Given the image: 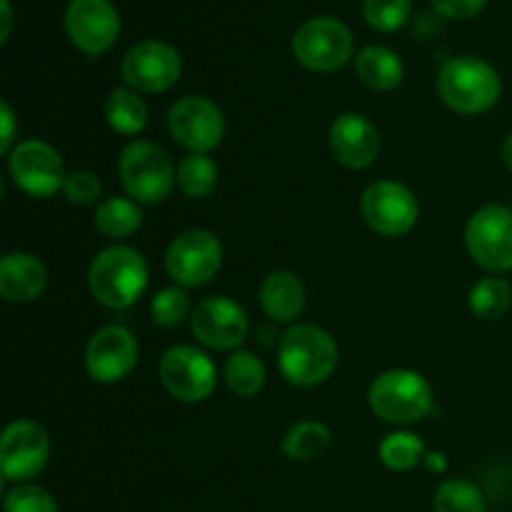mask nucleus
Listing matches in <instances>:
<instances>
[{"label":"nucleus","mask_w":512,"mask_h":512,"mask_svg":"<svg viewBox=\"0 0 512 512\" xmlns=\"http://www.w3.org/2000/svg\"><path fill=\"white\" fill-rule=\"evenodd\" d=\"M0 123H3V138H0V153H13V138H15V115L8 100L0 103Z\"/></svg>","instance_id":"obj_35"},{"label":"nucleus","mask_w":512,"mask_h":512,"mask_svg":"<svg viewBox=\"0 0 512 512\" xmlns=\"http://www.w3.org/2000/svg\"><path fill=\"white\" fill-rule=\"evenodd\" d=\"M380 133L360 113H343L330 128V150L340 165L350 170H365L380 155Z\"/></svg>","instance_id":"obj_18"},{"label":"nucleus","mask_w":512,"mask_h":512,"mask_svg":"<svg viewBox=\"0 0 512 512\" xmlns=\"http://www.w3.org/2000/svg\"><path fill=\"white\" fill-rule=\"evenodd\" d=\"M363 15L368 25L380 33L403 28L410 15V0H365Z\"/></svg>","instance_id":"obj_31"},{"label":"nucleus","mask_w":512,"mask_h":512,"mask_svg":"<svg viewBox=\"0 0 512 512\" xmlns=\"http://www.w3.org/2000/svg\"><path fill=\"white\" fill-rule=\"evenodd\" d=\"M50 458L48 433L33 420H15L0 438V473L8 483L23 485L45 470Z\"/></svg>","instance_id":"obj_13"},{"label":"nucleus","mask_w":512,"mask_h":512,"mask_svg":"<svg viewBox=\"0 0 512 512\" xmlns=\"http://www.w3.org/2000/svg\"><path fill=\"white\" fill-rule=\"evenodd\" d=\"M183 73V60L173 45L163 40H143L125 53L120 75L135 93H165Z\"/></svg>","instance_id":"obj_11"},{"label":"nucleus","mask_w":512,"mask_h":512,"mask_svg":"<svg viewBox=\"0 0 512 512\" xmlns=\"http://www.w3.org/2000/svg\"><path fill=\"white\" fill-rule=\"evenodd\" d=\"M13 183L33 198H50L65 185V168L53 145L43 140H23L8 158Z\"/></svg>","instance_id":"obj_14"},{"label":"nucleus","mask_w":512,"mask_h":512,"mask_svg":"<svg viewBox=\"0 0 512 512\" xmlns=\"http://www.w3.org/2000/svg\"><path fill=\"white\" fill-rule=\"evenodd\" d=\"M193 335L213 350H235L248 338V315L235 300L208 298L193 310Z\"/></svg>","instance_id":"obj_17"},{"label":"nucleus","mask_w":512,"mask_h":512,"mask_svg":"<svg viewBox=\"0 0 512 512\" xmlns=\"http://www.w3.org/2000/svg\"><path fill=\"white\" fill-rule=\"evenodd\" d=\"M435 512H488L483 490L470 480H445L433 498Z\"/></svg>","instance_id":"obj_29"},{"label":"nucleus","mask_w":512,"mask_h":512,"mask_svg":"<svg viewBox=\"0 0 512 512\" xmlns=\"http://www.w3.org/2000/svg\"><path fill=\"white\" fill-rule=\"evenodd\" d=\"M105 118L115 133L138 135L148 125V105L135 90L115 88L105 100Z\"/></svg>","instance_id":"obj_22"},{"label":"nucleus","mask_w":512,"mask_h":512,"mask_svg":"<svg viewBox=\"0 0 512 512\" xmlns=\"http://www.w3.org/2000/svg\"><path fill=\"white\" fill-rule=\"evenodd\" d=\"M0 13H3V30H0V43H8L10 30H13V8H10V0H0Z\"/></svg>","instance_id":"obj_36"},{"label":"nucleus","mask_w":512,"mask_h":512,"mask_svg":"<svg viewBox=\"0 0 512 512\" xmlns=\"http://www.w3.org/2000/svg\"><path fill=\"white\" fill-rule=\"evenodd\" d=\"M425 468H428L430 473H445V468H448V460H445V455H440V453H430V455H425Z\"/></svg>","instance_id":"obj_37"},{"label":"nucleus","mask_w":512,"mask_h":512,"mask_svg":"<svg viewBox=\"0 0 512 512\" xmlns=\"http://www.w3.org/2000/svg\"><path fill=\"white\" fill-rule=\"evenodd\" d=\"M170 135L190 153L208 155L223 143L225 115L218 105L203 95H185L168 113Z\"/></svg>","instance_id":"obj_12"},{"label":"nucleus","mask_w":512,"mask_h":512,"mask_svg":"<svg viewBox=\"0 0 512 512\" xmlns=\"http://www.w3.org/2000/svg\"><path fill=\"white\" fill-rule=\"evenodd\" d=\"M45 285H48V270L35 255L8 253L0 260V295L8 303H33L43 295Z\"/></svg>","instance_id":"obj_19"},{"label":"nucleus","mask_w":512,"mask_h":512,"mask_svg":"<svg viewBox=\"0 0 512 512\" xmlns=\"http://www.w3.org/2000/svg\"><path fill=\"white\" fill-rule=\"evenodd\" d=\"M90 293L110 310H125L138 303L148 288V263L143 253L128 245L100 250L88 270Z\"/></svg>","instance_id":"obj_1"},{"label":"nucleus","mask_w":512,"mask_h":512,"mask_svg":"<svg viewBox=\"0 0 512 512\" xmlns=\"http://www.w3.org/2000/svg\"><path fill=\"white\" fill-rule=\"evenodd\" d=\"M223 265V245L208 230H185L165 253V270L180 288H200L218 275Z\"/></svg>","instance_id":"obj_9"},{"label":"nucleus","mask_w":512,"mask_h":512,"mask_svg":"<svg viewBox=\"0 0 512 512\" xmlns=\"http://www.w3.org/2000/svg\"><path fill=\"white\" fill-rule=\"evenodd\" d=\"M330 430L323 423L305 420V423L293 425L283 438V453L290 460H315L328 450Z\"/></svg>","instance_id":"obj_26"},{"label":"nucleus","mask_w":512,"mask_h":512,"mask_svg":"<svg viewBox=\"0 0 512 512\" xmlns=\"http://www.w3.org/2000/svg\"><path fill=\"white\" fill-rule=\"evenodd\" d=\"M190 313V295L185 293L180 285L175 288H163L155 293L153 303H150V315L153 323L160 328H178Z\"/></svg>","instance_id":"obj_30"},{"label":"nucleus","mask_w":512,"mask_h":512,"mask_svg":"<svg viewBox=\"0 0 512 512\" xmlns=\"http://www.w3.org/2000/svg\"><path fill=\"white\" fill-rule=\"evenodd\" d=\"M503 163L508 165V170L512 173V133L505 138V143H503Z\"/></svg>","instance_id":"obj_38"},{"label":"nucleus","mask_w":512,"mask_h":512,"mask_svg":"<svg viewBox=\"0 0 512 512\" xmlns=\"http://www.w3.org/2000/svg\"><path fill=\"white\" fill-rule=\"evenodd\" d=\"M225 383L238 398H253L265 385V365L250 350H235L225 363Z\"/></svg>","instance_id":"obj_25"},{"label":"nucleus","mask_w":512,"mask_h":512,"mask_svg":"<svg viewBox=\"0 0 512 512\" xmlns=\"http://www.w3.org/2000/svg\"><path fill=\"white\" fill-rule=\"evenodd\" d=\"M260 305L275 323H293L305 310V285L290 270H275L260 285Z\"/></svg>","instance_id":"obj_20"},{"label":"nucleus","mask_w":512,"mask_h":512,"mask_svg":"<svg viewBox=\"0 0 512 512\" xmlns=\"http://www.w3.org/2000/svg\"><path fill=\"white\" fill-rule=\"evenodd\" d=\"M293 55L313 73H335L353 55V35L348 25L328 15L310 18L295 30Z\"/></svg>","instance_id":"obj_6"},{"label":"nucleus","mask_w":512,"mask_h":512,"mask_svg":"<svg viewBox=\"0 0 512 512\" xmlns=\"http://www.w3.org/2000/svg\"><path fill=\"white\" fill-rule=\"evenodd\" d=\"M160 383L180 403H203L218 385L215 365L193 345H175L160 358Z\"/></svg>","instance_id":"obj_10"},{"label":"nucleus","mask_w":512,"mask_h":512,"mask_svg":"<svg viewBox=\"0 0 512 512\" xmlns=\"http://www.w3.org/2000/svg\"><path fill=\"white\" fill-rule=\"evenodd\" d=\"M370 410L390 425H410L433 413V388L415 370H388L368 390Z\"/></svg>","instance_id":"obj_4"},{"label":"nucleus","mask_w":512,"mask_h":512,"mask_svg":"<svg viewBox=\"0 0 512 512\" xmlns=\"http://www.w3.org/2000/svg\"><path fill=\"white\" fill-rule=\"evenodd\" d=\"M512 290L503 278H483L470 290V310L480 320H500L510 310Z\"/></svg>","instance_id":"obj_27"},{"label":"nucleus","mask_w":512,"mask_h":512,"mask_svg":"<svg viewBox=\"0 0 512 512\" xmlns=\"http://www.w3.org/2000/svg\"><path fill=\"white\" fill-rule=\"evenodd\" d=\"M120 183L125 193L140 205H158L170 195L178 168L160 145L148 140H135L120 153Z\"/></svg>","instance_id":"obj_5"},{"label":"nucleus","mask_w":512,"mask_h":512,"mask_svg":"<svg viewBox=\"0 0 512 512\" xmlns=\"http://www.w3.org/2000/svg\"><path fill=\"white\" fill-rule=\"evenodd\" d=\"M503 93L498 70L483 58H450L438 73V95L448 108L463 115H480L493 108Z\"/></svg>","instance_id":"obj_3"},{"label":"nucleus","mask_w":512,"mask_h":512,"mask_svg":"<svg viewBox=\"0 0 512 512\" xmlns=\"http://www.w3.org/2000/svg\"><path fill=\"white\" fill-rule=\"evenodd\" d=\"M175 183L188 198H208L218 185V165L203 153L185 155L178 165V173H175Z\"/></svg>","instance_id":"obj_24"},{"label":"nucleus","mask_w":512,"mask_h":512,"mask_svg":"<svg viewBox=\"0 0 512 512\" xmlns=\"http://www.w3.org/2000/svg\"><path fill=\"white\" fill-rule=\"evenodd\" d=\"M355 73L370 90H393L403 83V60L385 45H365L355 58Z\"/></svg>","instance_id":"obj_21"},{"label":"nucleus","mask_w":512,"mask_h":512,"mask_svg":"<svg viewBox=\"0 0 512 512\" xmlns=\"http://www.w3.org/2000/svg\"><path fill=\"white\" fill-rule=\"evenodd\" d=\"M278 365L283 378L295 388H315L338 368V345L318 325H295L280 340Z\"/></svg>","instance_id":"obj_2"},{"label":"nucleus","mask_w":512,"mask_h":512,"mask_svg":"<svg viewBox=\"0 0 512 512\" xmlns=\"http://www.w3.org/2000/svg\"><path fill=\"white\" fill-rule=\"evenodd\" d=\"M138 363V340L123 325H105L85 348V368L95 383H120Z\"/></svg>","instance_id":"obj_16"},{"label":"nucleus","mask_w":512,"mask_h":512,"mask_svg":"<svg viewBox=\"0 0 512 512\" xmlns=\"http://www.w3.org/2000/svg\"><path fill=\"white\" fill-rule=\"evenodd\" d=\"M485 3L488 0H433L435 10L453 20L473 18V15H478L485 8Z\"/></svg>","instance_id":"obj_34"},{"label":"nucleus","mask_w":512,"mask_h":512,"mask_svg":"<svg viewBox=\"0 0 512 512\" xmlns=\"http://www.w3.org/2000/svg\"><path fill=\"white\" fill-rule=\"evenodd\" d=\"M380 460L385 468L395 470V473H408V470L418 468L425 463V443L413 433H393L380 443L378 448Z\"/></svg>","instance_id":"obj_28"},{"label":"nucleus","mask_w":512,"mask_h":512,"mask_svg":"<svg viewBox=\"0 0 512 512\" xmlns=\"http://www.w3.org/2000/svg\"><path fill=\"white\" fill-rule=\"evenodd\" d=\"M5 512H58L53 495L40 485H15L5 493Z\"/></svg>","instance_id":"obj_32"},{"label":"nucleus","mask_w":512,"mask_h":512,"mask_svg":"<svg viewBox=\"0 0 512 512\" xmlns=\"http://www.w3.org/2000/svg\"><path fill=\"white\" fill-rule=\"evenodd\" d=\"M360 215L373 233L400 238L415 228L420 205L413 190L398 180H378L360 198Z\"/></svg>","instance_id":"obj_8"},{"label":"nucleus","mask_w":512,"mask_h":512,"mask_svg":"<svg viewBox=\"0 0 512 512\" xmlns=\"http://www.w3.org/2000/svg\"><path fill=\"white\" fill-rule=\"evenodd\" d=\"M465 248L475 265L490 273L512 270V208L485 205L465 225Z\"/></svg>","instance_id":"obj_7"},{"label":"nucleus","mask_w":512,"mask_h":512,"mask_svg":"<svg viewBox=\"0 0 512 512\" xmlns=\"http://www.w3.org/2000/svg\"><path fill=\"white\" fill-rule=\"evenodd\" d=\"M63 193L68 198V203L73 205H93L100 198V180L98 175L90 173V170H73V173L65 178Z\"/></svg>","instance_id":"obj_33"},{"label":"nucleus","mask_w":512,"mask_h":512,"mask_svg":"<svg viewBox=\"0 0 512 512\" xmlns=\"http://www.w3.org/2000/svg\"><path fill=\"white\" fill-rule=\"evenodd\" d=\"M65 30L80 53L98 58L108 53L120 35V15L110 0H70Z\"/></svg>","instance_id":"obj_15"},{"label":"nucleus","mask_w":512,"mask_h":512,"mask_svg":"<svg viewBox=\"0 0 512 512\" xmlns=\"http://www.w3.org/2000/svg\"><path fill=\"white\" fill-rule=\"evenodd\" d=\"M143 225V210L133 198H108L95 210V228L105 238H128Z\"/></svg>","instance_id":"obj_23"}]
</instances>
